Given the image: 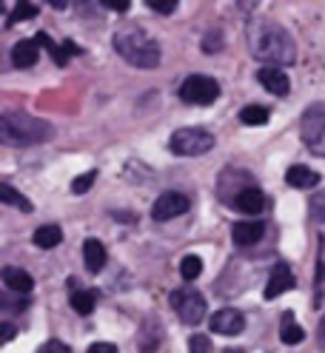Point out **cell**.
<instances>
[{"mask_svg":"<svg viewBox=\"0 0 325 353\" xmlns=\"http://www.w3.org/2000/svg\"><path fill=\"white\" fill-rule=\"evenodd\" d=\"M248 49L257 60H266L268 65H291L297 63V43L294 37L274 20L259 17L248 26Z\"/></svg>","mask_w":325,"mask_h":353,"instance_id":"1","label":"cell"},{"mask_svg":"<svg viewBox=\"0 0 325 353\" xmlns=\"http://www.w3.org/2000/svg\"><path fill=\"white\" fill-rule=\"evenodd\" d=\"M115 52L126 60L137 65V69H157L163 52H160V43L151 37L146 29L140 26H123L115 32Z\"/></svg>","mask_w":325,"mask_h":353,"instance_id":"2","label":"cell"},{"mask_svg":"<svg viewBox=\"0 0 325 353\" xmlns=\"http://www.w3.org/2000/svg\"><path fill=\"white\" fill-rule=\"evenodd\" d=\"M55 134L49 123H43L26 112H6L0 117V140L6 145H37Z\"/></svg>","mask_w":325,"mask_h":353,"instance_id":"3","label":"cell"},{"mask_svg":"<svg viewBox=\"0 0 325 353\" xmlns=\"http://www.w3.org/2000/svg\"><path fill=\"white\" fill-rule=\"evenodd\" d=\"M168 145L177 157H200V154H208L214 148V134L206 128H177Z\"/></svg>","mask_w":325,"mask_h":353,"instance_id":"4","label":"cell"},{"mask_svg":"<svg viewBox=\"0 0 325 353\" xmlns=\"http://www.w3.org/2000/svg\"><path fill=\"white\" fill-rule=\"evenodd\" d=\"M299 137L314 154L325 157V103H314L306 108L299 120Z\"/></svg>","mask_w":325,"mask_h":353,"instance_id":"5","label":"cell"},{"mask_svg":"<svg viewBox=\"0 0 325 353\" xmlns=\"http://www.w3.org/2000/svg\"><path fill=\"white\" fill-rule=\"evenodd\" d=\"M171 307H175V314L186 325H200L206 316V299L200 291H194L191 285H183V288L171 291Z\"/></svg>","mask_w":325,"mask_h":353,"instance_id":"6","label":"cell"},{"mask_svg":"<svg viewBox=\"0 0 325 353\" xmlns=\"http://www.w3.org/2000/svg\"><path fill=\"white\" fill-rule=\"evenodd\" d=\"M217 97H220V83L206 74H191L180 85V100L191 105H211Z\"/></svg>","mask_w":325,"mask_h":353,"instance_id":"7","label":"cell"},{"mask_svg":"<svg viewBox=\"0 0 325 353\" xmlns=\"http://www.w3.org/2000/svg\"><path fill=\"white\" fill-rule=\"evenodd\" d=\"M188 196L186 194H180V191H166V194H160L157 200H155V205H151V216L157 219V223H166V219H175V216H180V214H186L188 211Z\"/></svg>","mask_w":325,"mask_h":353,"instance_id":"8","label":"cell"},{"mask_svg":"<svg viewBox=\"0 0 325 353\" xmlns=\"http://www.w3.org/2000/svg\"><path fill=\"white\" fill-rule=\"evenodd\" d=\"M211 330L214 334H223V336H237V334H243V327H246V316L237 311V307H223V311H217L211 316Z\"/></svg>","mask_w":325,"mask_h":353,"instance_id":"9","label":"cell"},{"mask_svg":"<svg viewBox=\"0 0 325 353\" xmlns=\"http://www.w3.org/2000/svg\"><path fill=\"white\" fill-rule=\"evenodd\" d=\"M257 80H259V85H263L266 92H271L277 97H286L291 92V80L286 77L283 69H277V65H263V69L257 72Z\"/></svg>","mask_w":325,"mask_h":353,"instance_id":"10","label":"cell"},{"mask_svg":"<svg viewBox=\"0 0 325 353\" xmlns=\"http://www.w3.org/2000/svg\"><path fill=\"white\" fill-rule=\"evenodd\" d=\"M294 274H291V268L286 262H277L274 265V271H271V276H268V285H266V291H263V296L266 299H277L279 294H286V291H291L294 288Z\"/></svg>","mask_w":325,"mask_h":353,"instance_id":"11","label":"cell"},{"mask_svg":"<svg viewBox=\"0 0 325 353\" xmlns=\"http://www.w3.org/2000/svg\"><path fill=\"white\" fill-rule=\"evenodd\" d=\"M263 234H266V225L259 223V219H243V223H234V228H231V236L240 248H248L254 242H259Z\"/></svg>","mask_w":325,"mask_h":353,"instance_id":"12","label":"cell"},{"mask_svg":"<svg viewBox=\"0 0 325 353\" xmlns=\"http://www.w3.org/2000/svg\"><path fill=\"white\" fill-rule=\"evenodd\" d=\"M3 282H6V288L14 291V294H29L35 288L32 274H26L23 268H14V265H6L3 268Z\"/></svg>","mask_w":325,"mask_h":353,"instance_id":"13","label":"cell"},{"mask_svg":"<svg viewBox=\"0 0 325 353\" xmlns=\"http://www.w3.org/2000/svg\"><path fill=\"white\" fill-rule=\"evenodd\" d=\"M286 183L291 188H317L319 185V174L308 165H291L286 171Z\"/></svg>","mask_w":325,"mask_h":353,"instance_id":"14","label":"cell"},{"mask_svg":"<svg viewBox=\"0 0 325 353\" xmlns=\"http://www.w3.org/2000/svg\"><path fill=\"white\" fill-rule=\"evenodd\" d=\"M263 205H266V196H263V191L254 188V185L240 191V194H237V200H234V208L240 214H259V211H263Z\"/></svg>","mask_w":325,"mask_h":353,"instance_id":"15","label":"cell"},{"mask_svg":"<svg viewBox=\"0 0 325 353\" xmlns=\"http://www.w3.org/2000/svg\"><path fill=\"white\" fill-rule=\"evenodd\" d=\"M40 57V49H37V40H20L14 43L12 49V63L17 65V69H29V65H35Z\"/></svg>","mask_w":325,"mask_h":353,"instance_id":"16","label":"cell"},{"mask_svg":"<svg viewBox=\"0 0 325 353\" xmlns=\"http://www.w3.org/2000/svg\"><path fill=\"white\" fill-rule=\"evenodd\" d=\"M83 259H86V268H89L92 274L103 271V265H106V248H103V242L100 239H86L83 242Z\"/></svg>","mask_w":325,"mask_h":353,"instance_id":"17","label":"cell"},{"mask_svg":"<svg viewBox=\"0 0 325 353\" xmlns=\"http://www.w3.org/2000/svg\"><path fill=\"white\" fill-rule=\"evenodd\" d=\"M279 339H283L286 345H299L302 339H306V334H302V327L297 325V319H294L291 311L283 314V327H279Z\"/></svg>","mask_w":325,"mask_h":353,"instance_id":"18","label":"cell"},{"mask_svg":"<svg viewBox=\"0 0 325 353\" xmlns=\"http://www.w3.org/2000/svg\"><path fill=\"white\" fill-rule=\"evenodd\" d=\"M60 239H63V231L57 225H40L35 231V245L37 248H57Z\"/></svg>","mask_w":325,"mask_h":353,"instance_id":"19","label":"cell"},{"mask_svg":"<svg viewBox=\"0 0 325 353\" xmlns=\"http://www.w3.org/2000/svg\"><path fill=\"white\" fill-rule=\"evenodd\" d=\"M0 203H6V205H14V208H20V211H32L35 205L26 200V196L23 194H20V191H14L9 183H0Z\"/></svg>","mask_w":325,"mask_h":353,"instance_id":"20","label":"cell"},{"mask_svg":"<svg viewBox=\"0 0 325 353\" xmlns=\"http://www.w3.org/2000/svg\"><path fill=\"white\" fill-rule=\"evenodd\" d=\"M97 305V294L95 291H75L72 294V307L80 314V316H89Z\"/></svg>","mask_w":325,"mask_h":353,"instance_id":"21","label":"cell"},{"mask_svg":"<svg viewBox=\"0 0 325 353\" xmlns=\"http://www.w3.org/2000/svg\"><path fill=\"white\" fill-rule=\"evenodd\" d=\"M37 46H46V52L52 54V60L57 63V65H66V49H63V46H57V43L46 34V32H37Z\"/></svg>","mask_w":325,"mask_h":353,"instance_id":"22","label":"cell"},{"mask_svg":"<svg viewBox=\"0 0 325 353\" xmlns=\"http://www.w3.org/2000/svg\"><path fill=\"white\" fill-rule=\"evenodd\" d=\"M240 120L246 125H266L268 123V108H263V105H246L240 112Z\"/></svg>","mask_w":325,"mask_h":353,"instance_id":"23","label":"cell"},{"mask_svg":"<svg viewBox=\"0 0 325 353\" xmlns=\"http://www.w3.org/2000/svg\"><path fill=\"white\" fill-rule=\"evenodd\" d=\"M200 274H203V259L194 256V254L183 256V262H180V276H183L186 282H191V279H197Z\"/></svg>","mask_w":325,"mask_h":353,"instance_id":"24","label":"cell"},{"mask_svg":"<svg viewBox=\"0 0 325 353\" xmlns=\"http://www.w3.org/2000/svg\"><path fill=\"white\" fill-rule=\"evenodd\" d=\"M37 3H17L14 6V12L6 17V26H14V23H20V20H32V17H37Z\"/></svg>","mask_w":325,"mask_h":353,"instance_id":"25","label":"cell"},{"mask_svg":"<svg viewBox=\"0 0 325 353\" xmlns=\"http://www.w3.org/2000/svg\"><path fill=\"white\" fill-rule=\"evenodd\" d=\"M95 180H97V171L92 168V171H86V174H80V176H75V183H72V191L75 194H86L92 185H95Z\"/></svg>","mask_w":325,"mask_h":353,"instance_id":"26","label":"cell"},{"mask_svg":"<svg viewBox=\"0 0 325 353\" xmlns=\"http://www.w3.org/2000/svg\"><path fill=\"white\" fill-rule=\"evenodd\" d=\"M188 350L191 353H214V345H211V339L206 334H194L188 339Z\"/></svg>","mask_w":325,"mask_h":353,"instance_id":"27","label":"cell"},{"mask_svg":"<svg viewBox=\"0 0 325 353\" xmlns=\"http://www.w3.org/2000/svg\"><path fill=\"white\" fill-rule=\"evenodd\" d=\"M223 49V34L220 32H208L206 37H203V52L206 54H217Z\"/></svg>","mask_w":325,"mask_h":353,"instance_id":"28","label":"cell"},{"mask_svg":"<svg viewBox=\"0 0 325 353\" xmlns=\"http://www.w3.org/2000/svg\"><path fill=\"white\" fill-rule=\"evenodd\" d=\"M308 205H311V216L317 219V223H325V191L314 194Z\"/></svg>","mask_w":325,"mask_h":353,"instance_id":"29","label":"cell"},{"mask_svg":"<svg viewBox=\"0 0 325 353\" xmlns=\"http://www.w3.org/2000/svg\"><path fill=\"white\" fill-rule=\"evenodd\" d=\"M148 9H155L157 14H171L177 9V0H148Z\"/></svg>","mask_w":325,"mask_h":353,"instance_id":"30","label":"cell"},{"mask_svg":"<svg viewBox=\"0 0 325 353\" xmlns=\"http://www.w3.org/2000/svg\"><path fill=\"white\" fill-rule=\"evenodd\" d=\"M37 353H72L63 342H57V339H52V342H46V345H40V350Z\"/></svg>","mask_w":325,"mask_h":353,"instance_id":"31","label":"cell"},{"mask_svg":"<svg viewBox=\"0 0 325 353\" xmlns=\"http://www.w3.org/2000/svg\"><path fill=\"white\" fill-rule=\"evenodd\" d=\"M86 353H117V347L112 342H95V345H89Z\"/></svg>","mask_w":325,"mask_h":353,"instance_id":"32","label":"cell"},{"mask_svg":"<svg viewBox=\"0 0 325 353\" xmlns=\"http://www.w3.org/2000/svg\"><path fill=\"white\" fill-rule=\"evenodd\" d=\"M103 6L106 9H115V12H126L132 3H128V0H103Z\"/></svg>","mask_w":325,"mask_h":353,"instance_id":"33","label":"cell"},{"mask_svg":"<svg viewBox=\"0 0 325 353\" xmlns=\"http://www.w3.org/2000/svg\"><path fill=\"white\" fill-rule=\"evenodd\" d=\"M317 345H319V353H325V316L319 319V327H317Z\"/></svg>","mask_w":325,"mask_h":353,"instance_id":"34","label":"cell"},{"mask_svg":"<svg viewBox=\"0 0 325 353\" xmlns=\"http://www.w3.org/2000/svg\"><path fill=\"white\" fill-rule=\"evenodd\" d=\"M12 336H14V325H9V322H6V325H3V342H9Z\"/></svg>","mask_w":325,"mask_h":353,"instance_id":"35","label":"cell"}]
</instances>
